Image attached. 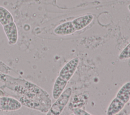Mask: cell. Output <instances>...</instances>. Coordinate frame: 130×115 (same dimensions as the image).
I'll use <instances>...</instances> for the list:
<instances>
[{"instance_id": "obj_1", "label": "cell", "mask_w": 130, "mask_h": 115, "mask_svg": "<svg viewBox=\"0 0 130 115\" xmlns=\"http://www.w3.org/2000/svg\"><path fill=\"white\" fill-rule=\"evenodd\" d=\"M72 94V89L71 87H69L63 91L59 97L56 99L55 102L52 104L50 108L47 112V114H60L69 102Z\"/></svg>"}, {"instance_id": "obj_2", "label": "cell", "mask_w": 130, "mask_h": 115, "mask_svg": "<svg viewBox=\"0 0 130 115\" xmlns=\"http://www.w3.org/2000/svg\"><path fill=\"white\" fill-rule=\"evenodd\" d=\"M79 59L75 57L66 63L59 71L58 76L68 82L75 73L79 65Z\"/></svg>"}, {"instance_id": "obj_3", "label": "cell", "mask_w": 130, "mask_h": 115, "mask_svg": "<svg viewBox=\"0 0 130 115\" xmlns=\"http://www.w3.org/2000/svg\"><path fill=\"white\" fill-rule=\"evenodd\" d=\"M22 103L13 97L2 96L0 98V110L4 111H14L20 109Z\"/></svg>"}, {"instance_id": "obj_4", "label": "cell", "mask_w": 130, "mask_h": 115, "mask_svg": "<svg viewBox=\"0 0 130 115\" xmlns=\"http://www.w3.org/2000/svg\"><path fill=\"white\" fill-rule=\"evenodd\" d=\"M4 32L6 35L10 45H15L18 39V33L17 26L14 21L3 26Z\"/></svg>"}, {"instance_id": "obj_5", "label": "cell", "mask_w": 130, "mask_h": 115, "mask_svg": "<svg viewBox=\"0 0 130 115\" xmlns=\"http://www.w3.org/2000/svg\"><path fill=\"white\" fill-rule=\"evenodd\" d=\"M93 20V16L90 14H87L74 19L72 21V22L76 31H79L87 27L91 23Z\"/></svg>"}, {"instance_id": "obj_6", "label": "cell", "mask_w": 130, "mask_h": 115, "mask_svg": "<svg viewBox=\"0 0 130 115\" xmlns=\"http://www.w3.org/2000/svg\"><path fill=\"white\" fill-rule=\"evenodd\" d=\"M76 30L72 21H67L57 26L54 29V32L58 35H68L75 32Z\"/></svg>"}, {"instance_id": "obj_7", "label": "cell", "mask_w": 130, "mask_h": 115, "mask_svg": "<svg viewBox=\"0 0 130 115\" xmlns=\"http://www.w3.org/2000/svg\"><path fill=\"white\" fill-rule=\"evenodd\" d=\"M68 82L60 76H58L53 85L52 90V96L54 99H57L63 92L67 85Z\"/></svg>"}, {"instance_id": "obj_8", "label": "cell", "mask_w": 130, "mask_h": 115, "mask_svg": "<svg viewBox=\"0 0 130 115\" xmlns=\"http://www.w3.org/2000/svg\"><path fill=\"white\" fill-rule=\"evenodd\" d=\"M125 103L117 97L114 98L110 102L107 111L108 115H115L118 113L124 107Z\"/></svg>"}, {"instance_id": "obj_9", "label": "cell", "mask_w": 130, "mask_h": 115, "mask_svg": "<svg viewBox=\"0 0 130 115\" xmlns=\"http://www.w3.org/2000/svg\"><path fill=\"white\" fill-rule=\"evenodd\" d=\"M116 97L126 104L130 100V82L125 83L118 90Z\"/></svg>"}, {"instance_id": "obj_10", "label": "cell", "mask_w": 130, "mask_h": 115, "mask_svg": "<svg viewBox=\"0 0 130 115\" xmlns=\"http://www.w3.org/2000/svg\"><path fill=\"white\" fill-rule=\"evenodd\" d=\"M14 21L11 13L5 7L0 6V23L2 26Z\"/></svg>"}, {"instance_id": "obj_11", "label": "cell", "mask_w": 130, "mask_h": 115, "mask_svg": "<svg viewBox=\"0 0 130 115\" xmlns=\"http://www.w3.org/2000/svg\"><path fill=\"white\" fill-rule=\"evenodd\" d=\"M118 58L120 60L130 58V43L122 50L119 54Z\"/></svg>"}, {"instance_id": "obj_12", "label": "cell", "mask_w": 130, "mask_h": 115, "mask_svg": "<svg viewBox=\"0 0 130 115\" xmlns=\"http://www.w3.org/2000/svg\"><path fill=\"white\" fill-rule=\"evenodd\" d=\"M72 111L76 115H91V114L87 112L83 109L80 108H75L72 109Z\"/></svg>"}, {"instance_id": "obj_13", "label": "cell", "mask_w": 130, "mask_h": 115, "mask_svg": "<svg viewBox=\"0 0 130 115\" xmlns=\"http://www.w3.org/2000/svg\"><path fill=\"white\" fill-rule=\"evenodd\" d=\"M127 8H128V10H129V11L130 12V4L127 6Z\"/></svg>"}, {"instance_id": "obj_14", "label": "cell", "mask_w": 130, "mask_h": 115, "mask_svg": "<svg viewBox=\"0 0 130 115\" xmlns=\"http://www.w3.org/2000/svg\"><path fill=\"white\" fill-rule=\"evenodd\" d=\"M0 98H1V97H0Z\"/></svg>"}]
</instances>
